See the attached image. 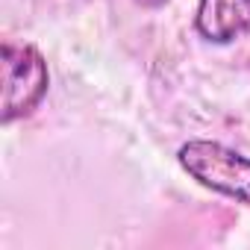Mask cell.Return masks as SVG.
<instances>
[{"mask_svg": "<svg viewBox=\"0 0 250 250\" xmlns=\"http://www.w3.org/2000/svg\"><path fill=\"white\" fill-rule=\"evenodd\" d=\"M177 159L183 171L203 188H212L215 194L250 206V159L241 156L238 150L221 142L194 139L180 147Z\"/></svg>", "mask_w": 250, "mask_h": 250, "instance_id": "obj_1", "label": "cell"}, {"mask_svg": "<svg viewBox=\"0 0 250 250\" xmlns=\"http://www.w3.org/2000/svg\"><path fill=\"white\" fill-rule=\"evenodd\" d=\"M50 85V71L44 56L30 44H3V103L0 121L12 124L39 109Z\"/></svg>", "mask_w": 250, "mask_h": 250, "instance_id": "obj_2", "label": "cell"}, {"mask_svg": "<svg viewBox=\"0 0 250 250\" xmlns=\"http://www.w3.org/2000/svg\"><path fill=\"white\" fill-rule=\"evenodd\" d=\"M194 27L212 44L250 36V0H200Z\"/></svg>", "mask_w": 250, "mask_h": 250, "instance_id": "obj_3", "label": "cell"}, {"mask_svg": "<svg viewBox=\"0 0 250 250\" xmlns=\"http://www.w3.org/2000/svg\"><path fill=\"white\" fill-rule=\"evenodd\" d=\"M139 6H145V9H159V6H165L168 0H136Z\"/></svg>", "mask_w": 250, "mask_h": 250, "instance_id": "obj_4", "label": "cell"}]
</instances>
